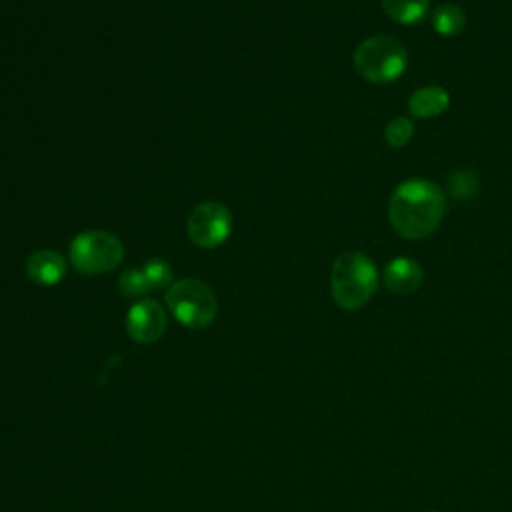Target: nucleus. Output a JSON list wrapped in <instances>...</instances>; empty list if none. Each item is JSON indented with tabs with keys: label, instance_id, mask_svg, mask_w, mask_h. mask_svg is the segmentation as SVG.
Segmentation results:
<instances>
[{
	"label": "nucleus",
	"instance_id": "obj_1",
	"mask_svg": "<svg viewBox=\"0 0 512 512\" xmlns=\"http://www.w3.org/2000/svg\"><path fill=\"white\" fill-rule=\"evenodd\" d=\"M446 212L444 190L426 178L400 182L388 202V218L396 234L408 240L430 236Z\"/></svg>",
	"mask_w": 512,
	"mask_h": 512
},
{
	"label": "nucleus",
	"instance_id": "obj_2",
	"mask_svg": "<svg viewBox=\"0 0 512 512\" xmlns=\"http://www.w3.org/2000/svg\"><path fill=\"white\" fill-rule=\"evenodd\" d=\"M378 288V270L372 258L350 250L340 254L330 270V292L342 310L362 308Z\"/></svg>",
	"mask_w": 512,
	"mask_h": 512
},
{
	"label": "nucleus",
	"instance_id": "obj_3",
	"mask_svg": "<svg viewBox=\"0 0 512 512\" xmlns=\"http://www.w3.org/2000/svg\"><path fill=\"white\" fill-rule=\"evenodd\" d=\"M352 62L364 80L372 84H388L404 74L408 54L398 38L376 34L358 44Z\"/></svg>",
	"mask_w": 512,
	"mask_h": 512
},
{
	"label": "nucleus",
	"instance_id": "obj_4",
	"mask_svg": "<svg viewBox=\"0 0 512 512\" xmlns=\"http://www.w3.org/2000/svg\"><path fill=\"white\" fill-rule=\"evenodd\" d=\"M166 304L180 324L194 330L206 328L218 312L214 292L196 278H184L170 284L166 292Z\"/></svg>",
	"mask_w": 512,
	"mask_h": 512
},
{
	"label": "nucleus",
	"instance_id": "obj_5",
	"mask_svg": "<svg viewBox=\"0 0 512 512\" xmlns=\"http://www.w3.org/2000/svg\"><path fill=\"white\" fill-rule=\"evenodd\" d=\"M70 262L82 274H104L114 270L124 258L122 242L104 230L80 232L70 242Z\"/></svg>",
	"mask_w": 512,
	"mask_h": 512
},
{
	"label": "nucleus",
	"instance_id": "obj_6",
	"mask_svg": "<svg viewBox=\"0 0 512 512\" xmlns=\"http://www.w3.org/2000/svg\"><path fill=\"white\" fill-rule=\"evenodd\" d=\"M186 230L198 248H216L228 238L232 230V214L220 202H202L190 212Z\"/></svg>",
	"mask_w": 512,
	"mask_h": 512
},
{
	"label": "nucleus",
	"instance_id": "obj_7",
	"mask_svg": "<svg viewBox=\"0 0 512 512\" xmlns=\"http://www.w3.org/2000/svg\"><path fill=\"white\" fill-rule=\"evenodd\" d=\"M126 330L134 342L152 344L166 330V312L164 308L150 298L138 300L126 316Z\"/></svg>",
	"mask_w": 512,
	"mask_h": 512
},
{
	"label": "nucleus",
	"instance_id": "obj_8",
	"mask_svg": "<svg viewBox=\"0 0 512 512\" xmlns=\"http://www.w3.org/2000/svg\"><path fill=\"white\" fill-rule=\"evenodd\" d=\"M422 276V268L414 258L396 256L386 264L382 272V282L390 292L404 296L420 288Z\"/></svg>",
	"mask_w": 512,
	"mask_h": 512
},
{
	"label": "nucleus",
	"instance_id": "obj_9",
	"mask_svg": "<svg viewBox=\"0 0 512 512\" xmlns=\"http://www.w3.org/2000/svg\"><path fill=\"white\" fill-rule=\"evenodd\" d=\"M26 274L34 284L54 286L66 276V260L54 250H36L26 260Z\"/></svg>",
	"mask_w": 512,
	"mask_h": 512
},
{
	"label": "nucleus",
	"instance_id": "obj_10",
	"mask_svg": "<svg viewBox=\"0 0 512 512\" xmlns=\"http://www.w3.org/2000/svg\"><path fill=\"white\" fill-rule=\"evenodd\" d=\"M450 104V94L442 86H422L408 98V112L414 118L426 120L440 116Z\"/></svg>",
	"mask_w": 512,
	"mask_h": 512
},
{
	"label": "nucleus",
	"instance_id": "obj_11",
	"mask_svg": "<svg viewBox=\"0 0 512 512\" xmlns=\"http://www.w3.org/2000/svg\"><path fill=\"white\" fill-rule=\"evenodd\" d=\"M428 0H382L384 14L404 26H412L420 22L428 14Z\"/></svg>",
	"mask_w": 512,
	"mask_h": 512
},
{
	"label": "nucleus",
	"instance_id": "obj_12",
	"mask_svg": "<svg viewBox=\"0 0 512 512\" xmlns=\"http://www.w3.org/2000/svg\"><path fill=\"white\" fill-rule=\"evenodd\" d=\"M466 26L464 10L454 2H444L434 8L432 12V28L440 36H456Z\"/></svg>",
	"mask_w": 512,
	"mask_h": 512
},
{
	"label": "nucleus",
	"instance_id": "obj_13",
	"mask_svg": "<svg viewBox=\"0 0 512 512\" xmlns=\"http://www.w3.org/2000/svg\"><path fill=\"white\" fill-rule=\"evenodd\" d=\"M478 190V176L470 170H456L448 178V192L454 200H468Z\"/></svg>",
	"mask_w": 512,
	"mask_h": 512
},
{
	"label": "nucleus",
	"instance_id": "obj_14",
	"mask_svg": "<svg viewBox=\"0 0 512 512\" xmlns=\"http://www.w3.org/2000/svg\"><path fill=\"white\" fill-rule=\"evenodd\" d=\"M412 134H414V124H412V120L406 118V116H396V118H392V120L386 124V128H384V138H386V142H388L392 148H402V146H406V144L410 142Z\"/></svg>",
	"mask_w": 512,
	"mask_h": 512
},
{
	"label": "nucleus",
	"instance_id": "obj_15",
	"mask_svg": "<svg viewBox=\"0 0 512 512\" xmlns=\"http://www.w3.org/2000/svg\"><path fill=\"white\" fill-rule=\"evenodd\" d=\"M142 274L150 288H166L172 284V268L166 260H160V258L148 260L142 268Z\"/></svg>",
	"mask_w": 512,
	"mask_h": 512
},
{
	"label": "nucleus",
	"instance_id": "obj_16",
	"mask_svg": "<svg viewBox=\"0 0 512 512\" xmlns=\"http://www.w3.org/2000/svg\"><path fill=\"white\" fill-rule=\"evenodd\" d=\"M118 290L126 298H140L150 290V286H148L142 270H126L118 280Z\"/></svg>",
	"mask_w": 512,
	"mask_h": 512
},
{
	"label": "nucleus",
	"instance_id": "obj_17",
	"mask_svg": "<svg viewBox=\"0 0 512 512\" xmlns=\"http://www.w3.org/2000/svg\"><path fill=\"white\" fill-rule=\"evenodd\" d=\"M430 512H438V510H430Z\"/></svg>",
	"mask_w": 512,
	"mask_h": 512
}]
</instances>
